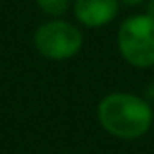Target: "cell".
I'll list each match as a JSON object with an SVG mask.
<instances>
[{
    "instance_id": "8",
    "label": "cell",
    "mask_w": 154,
    "mask_h": 154,
    "mask_svg": "<svg viewBox=\"0 0 154 154\" xmlns=\"http://www.w3.org/2000/svg\"><path fill=\"white\" fill-rule=\"evenodd\" d=\"M147 15H150V17H154V0L150 2V6H149V13Z\"/></svg>"
},
{
    "instance_id": "6",
    "label": "cell",
    "mask_w": 154,
    "mask_h": 154,
    "mask_svg": "<svg viewBox=\"0 0 154 154\" xmlns=\"http://www.w3.org/2000/svg\"><path fill=\"white\" fill-rule=\"evenodd\" d=\"M147 98L154 102V84H150V85H149V89H147Z\"/></svg>"
},
{
    "instance_id": "5",
    "label": "cell",
    "mask_w": 154,
    "mask_h": 154,
    "mask_svg": "<svg viewBox=\"0 0 154 154\" xmlns=\"http://www.w3.org/2000/svg\"><path fill=\"white\" fill-rule=\"evenodd\" d=\"M36 4L47 15L62 17L67 11V8H69V0H36Z\"/></svg>"
},
{
    "instance_id": "2",
    "label": "cell",
    "mask_w": 154,
    "mask_h": 154,
    "mask_svg": "<svg viewBox=\"0 0 154 154\" xmlns=\"http://www.w3.org/2000/svg\"><path fill=\"white\" fill-rule=\"evenodd\" d=\"M122 56L136 67L154 65V17L138 15L127 18L118 33Z\"/></svg>"
},
{
    "instance_id": "7",
    "label": "cell",
    "mask_w": 154,
    "mask_h": 154,
    "mask_svg": "<svg viewBox=\"0 0 154 154\" xmlns=\"http://www.w3.org/2000/svg\"><path fill=\"white\" fill-rule=\"evenodd\" d=\"M122 2H123L125 6H138V4L143 2V0H122Z\"/></svg>"
},
{
    "instance_id": "4",
    "label": "cell",
    "mask_w": 154,
    "mask_h": 154,
    "mask_svg": "<svg viewBox=\"0 0 154 154\" xmlns=\"http://www.w3.org/2000/svg\"><path fill=\"white\" fill-rule=\"evenodd\" d=\"M74 15L87 27L105 26L118 15V0H76Z\"/></svg>"
},
{
    "instance_id": "3",
    "label": "cell",
    "mask_w": 154,
    "mask_h": 154,
    "mask_svg": "<svg viewBox=\"0 0 154 154\" xmlns=\"http://www.w3.org/2000/svg\"><path fill=\"white\" fill-rule=\"evenodd\" d=\"M82 33L72 24L53 20L40 26L35 33V45L49 60H65L74 56L82 47Z\"/></svg>"
},
{
    "instance_id": "1",
    "label": "cell",
    "mask_w": 154,
    "mask_h": 154,
    "mask_svg": "<svg viewBox=\"0 0 154 154\" xmlns=\"http://www.w3.org/2000/svg\"><path fill=\"white\" fill-rule=\"evenodd\" d=\"M100 123L107 132L123 140H134L143 136L152 123L150 105L125 93H116L105 96L98 105Z\"/></svg>"
}]
</instances>
